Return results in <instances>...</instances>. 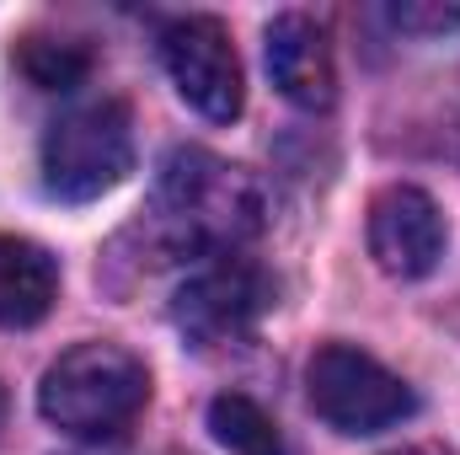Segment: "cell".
I'll return each instance as SVG.
<instances>
[{
  "instance_id": "6da1fadb",
  "label": "cell",
  "mask_w": 460,
  "mask_h": 455,
  "mask_svg": "<svg viewBox=\"0 0 460 455\" xmlns=\"http://www.w3.org/2000/svg\"><path fill=\"white\" fill-rule=\"evenodd\" d=\"M150 230L172 257H188V252L230 257V246L262 230V188L252 183L246 166L215 150L182 145L161 161Z\"/></svg>"
},
{
  "instance_id": "4fadbf2b",
  "label": "cell",
  "mask_w": 460,
  "mask_h": 455,
  "mask_svg": "<svg viewBox=\"0 0 460 455\" xmlns=\"http://www.w3.org/2000/svg\"><path fill=\"white\" fill-rule=\"evenodd\" d=\"M385 455H456V451H445V445H402V451H385Z\"/></svg>"
},
{
  "instance_id": "277c9868",
  "label": "cell",
  "mask_w": 460,
  "mask_h": 455,
  "mask_svg": "<svg viewBox=\"0 0 460 455\" xmlns=\"http://www.w3.org/2000/svg\"><path fill=\"white\" fill-rule=\"evenodd\" d=\"M305 397H311L316 418L338 434H380V429L412 418V407H418L412 386L353 343H327L311 353Z\"/></svg>"
},
{
  "instance_id": "5bb4252c",
  "label": "cell",
  "mask_w": 460,
  "mask_h": 455,
  "mask_svg": "<svg viewBox=\"0 0 460 455\" xmlns=\"http://www.w3.org/2000/svg\"><path fill=\"white\" fill-rule=\"evenodd\" d=\"M0 424H5V391H0Z\"/></svg>"
},
{
  "instance_id": "ba28073f",
  "label": "cell",
  "mask_w": 460,
  "mask_h": 455,
  "mask_svg": "<svg viewBox=\"0 0 460 455\" xmlns=\"http://www.w3.org/2000/svg\"><path fill=\"white\" fill-rule=\"evenodd\" d=\"M262 54H268V76L279 86V97H289L305 113H327L338 97V59H332V38L316 16L305 11H279L262 32Z\"/></svg>"
},
{
  "instance_id": "30bf717a",
  "label": "cell",
  "mask_w": 460,
  "mask_h": 455,
  "mask_svg": "<svg viewBox=\"0 0 460 455\" xmlns=\"http://www.w3.org/2000/svg\"><path fill=\"white\" fill-rule=\"evenodd\" d=\"M209 434L226 445L230 455H284V434L279 424L241 391H226L209 402Z\"/></svg>"
},
{
  "instance_id": "7a4b0ae2",
  "label": "cell",
  "mask_w": 460,
  "mask_h": 455,
  "mask_svg": "<svg viewBox=\"0 0 460 455\" xmlns=\"http://www.w3.org/2000/svg\"><path fill=\"white\" fill-rule=\"evenodd\" d=\"M150 397L145 364L123 343H75L43 370L38 413L75 440H113Z\"/></svg>"
},
{
  "instance_id": "8fae6325",
  "label": "cell",
  "mask_w": 460,
  "mask_h": 455,
  "mask_svg": "<svg viewBox=\"0 0 460 455\" xmlns=\"http://www.w3.org/2000/svg\"><path fill=\"white\" fill-rule=\"evenodd\" d=\"M16 70L38 86V92H75L92 76V54L59 38H27L16 49Z\"/></svg>"
},
{
  "instance_id": "8992f818",
  "label": "cell",
  "mask_w": 460,
  "mask_h": 455,
  "mask_svg": "<svg viewBox=\"0 0 460 455\" xmlns=\"http://www.w3.org/2000/svg\"><path fill=\"white\" fill-rule=\"evenodd\" d=\"M273 306V284L257 263L246 257H215L209 268H199L193 279H182V290L172 295V322L182 338L199 348L230 343L257 327V317Z\"/></svg>"
},
{
  "instance_id": "3957f363",
  "label": "cell",
  "mask_w": 460,
  "mask_h": 455,
  "mask_svg": "<svg viewBox=\"0 0 460 455\" xmlns=\"http://www.w3.org/2000/svg\"><path fill=\"white\" fill-rule=\"evenodd\" d=\"M134 172V118L118 97L70 108L43 134V188L59 204H92Z\"/></svg>"
},
{
  "instance_id": "9c48e42d",
  "label": "cell",
  "mask_w": 460,
  "mask_h": 455,
  "mask_svg": "<svg viewBox=\"0 0 460 455\" xmlns=\"http://www.w3.org/2000/svg\"><path fill=\"white\" fill-rule=\"evenodd\" d=\"M59 300V263L27 236H0V327H32Z\"/></svg>"
},
{
  "instance_id": "52a82bcc",
  "label": "cell",
  "mask_w": 460,
  "mask_h": 455,
  "mask_svg": "<svg viewBox=\"0 0 460 455\" xmlns=\"http://www.w3.org/2000/svg\"><path fill=\"white\" fill-rule=\"evenodd\" d=\"M445 246H450L445 215L423 188L396 183V188L375 193V204H369V257L380 263V273H391L402 284L429 279L445 263Z\"/></svg>"
},
{
  "instance_id": "7c38bea8",
  "label": "cell",
  "mask_w": 460,
  "mask_h": 455,
  "mask_svg": "<svg viewBox=\"0 0 460 455\" xmlns=\"http://www.w3.org/2000/svg\"><path fill=\"white\" fill-rule=\"evenodd\" d=\"M385 16L396 32H412V38H445L460 27V5L450 0H396L385 5Z\"/></svg>"
},
{
  "instance_id": "5b68a950",
  "label": "cell",
  "mask_w": 460,
  "mask_h": 455,
  "mask_svg": "<svg viewBox=\"0 0 460 455\" xmlns=\"http://www.w3.org/2000/svg\"><path fill=\"white\" fill-rule=\"evenodd\" d=\"M161 65L177 86V97L204 113L209 123H230L246 108V81L235 43L215 16H182L161 32Z\"/></svg>"
}]
</instances>
